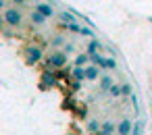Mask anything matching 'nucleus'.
<instances>
[{"instance_id":"obj_1","label":"nucleus","mask_w":152,"mask_h":135,"mask_svg":"<svg viewBox=\"0 0 152 135\" xmlns=\"http://www.w3.org/2000/svg\"><path fill=\"white\" fill-rule=\"evenodd\" d=\"M69 60V54H65L63 50H54L50 52V56L46 58V69L48 71H61Z\"/></svg>"},{"instance_id":"obj_2","label":"nucleus","mask_w":152,"mask_h":135,"mask_svg":"<svg viewBox=\"0 0 152 135\" xmlns=\"http://www.w3.org/2000/svg\"><path fill=\"white\" fill-rule=\"evenodd\" d=\"M2 19H4V23H7L9 27H19L23 15H21V11H19L17 7H9L7 11H2Z\"/></svg>"},{"instance_id":"obj_3","label":"nucleus","mask_w":152,"mask_h":135,"mask_svg":"<svg viewBox=\"0 0 152 135\" xmlns=\"http://www.w3.org/2000/svg\"><path fill=\"white\" fill-rule=\"evenodd\" d=\"M92 62L96 67H100V69H106V71H115L117 69V60L115 58H106V56H100V54H94Z\"/></svg>"},{"instance_id":"obj_4","label":"nucleus","mask_w":152,"mask_h":135,"mask_svg":"<svg viewBox=\"0 0 152 135\" xmlns=\"http://www.w3.org/2000/svg\"><path fill=\"white\" fill-rule=\"evenodd\" d=\"M27 54H25V60H27V65H38L40 60H42V48L40 46H31V48H27L25 50Z\"/></svg>"},{"instance_id":"obj_5","label":"nucleus","mask_w":152,"mask_h":135,"mask_svg":"<svg viewBox=\"0 0 152 135\" xmlns=\"http://www.w3.org/2000/svg\"><path fill=\"white\" fill-rule=\"evenodd\" d=\"M40 85H42L44 89L54 87V85H56V75H54L52 71H48V69H46V71L42 73V77H40Z\"/></svg>"},{"instance_id":"obj_6","label":"nucleus","mask_w":152,"mask_h":135,"mask_svg":"<svg viewBox=\"0 0 152 135\" xmlns=\"http://www.w3.org/2000/svg\"><path fill=\"white\" fill-rule=\"evenodd\" d=\"M58 17V21H61V25H71V23H77V15L75 13H71V11H63V13H58L56 15Z\"/></svg>"},{"instance_id":"obj_7","label":"nucleus","mask_w":152,"mask_h":135,"mask_svg":"<svg viewBox=\"0 0 152 135\" xmlns=\"http://www.w3.org/2000/svg\"><path fill=\"white\" fill-rule=\"evenodd\" d=\"M34 11L42 13L46 19H52V17H54V9H52L50 4H46V2H36V9H34Z\"/></svg>"},{"instance_id":"obj_8","label":"nucleus","mask_w":152,"mask_h":135,"mask_svg":"<svg viewBox=\"0 0 152 135\" xmlns=\"http://www.w3.org/2000/svg\"><path fill=\"white\" fill-rule=\"evenodd\" d=\"M131 131H133L131 120H129V118H121V123H119V127H117V135H131Z\"/></svg>"},{"instance_id":"obj_9","label":"nucleus","mask_w":152,"mask_h":135,"mask_svg":"<svg viewBox=\"0 0 152 135\" xmlns=\"http://www.w3.org/2000/svg\"><path fill=\"white\" fill-rule=\"evenodd\" d=\"M71 77H73L77 83H81L83 79H88V77H86V69H81V67H75V65L71 67Z\"/></svg>"},{"instance_id":"obj_10","label":"nucleus","mask_w":152,"mask_h":135,"mask_svg":"<svg viewBox=\"0 0 152 135\" xmlns=\"http://www.w3.org/2000/svg\"><path fill=\"white\" fill-rule=\"evenodd\" d=\"M113 85H115V79L110 75H102L100 77V91H110Z\"/></svg>"},{"instance_id":"obj_11","label":"nucleus","mask_w":152,"mask_h":135,"mask_svg":"<svg viewBox=\"0 0 152 135\" xmlns=\"http://www.w3.org/2000/svg\"><path fill=\"white\" fill-rule=\"evenodd\" d=\"M102 48H104V44L96 38V40H92V42L88 44V54H90V56H94V54H98V50H102Z\"/></svg>"},{"instance_id":"obj_12","label":"nucleus","mask_w":152,"mask_h":135,"mask_svg":"<svg viewBox=\"0 0 152 135\" xmlns=\"http://www.w3.org/2000/svg\"><path fill=\"white\" fill-rule=\"evenodd\" d=\"M88 133L90 135H98L100 133V129H102V125H100V120H96V118H92V120H88Z\"/></svg>"},{"instance_id":"obj_13","label":"nucleus","mask_w":152,"mask_h":135,"mask_svg":"<svg viewBox=\"0 0 152 135\" xmlns=\"http://www.w3.org/2000/svg\"><path fill=\"white\" fill-rule=\"evenodd\" d=\"M98 75H100V67L92 65V67H88V69H86V77H88V81H96V79H98Z\"/></svg>"},{"instance_id":"obj_14","label":"nucleus","mask_w":152,"mask_h":135,"mask_svg":"<svg viewBox=\"0 0 152 135\" xmlns=\"http://www.w3.org/2000/svg\"><path fill=\"white\" fill-rule=\"evenodd\" d=\"M61 46H67V38L63 33H58V36H54L50 40V48H61Z\"/></svg>"},{"instance_id":"obj_15","label":"nucleus","mask_w":152,"mask_h":135,"mask_svg":"<svg viewBox=\"0 0 152 135\" xmlns=\"http://www.w3.org/2000/svg\"><path fill=\"white\" fill-rule=\"evenodd\" d=\"M113 133H115V125H113V120H104V123H102V129H100L98 135H113Z\"/></svg>"},{"instance_id":"obj_16","label":"nucleus","mask_w":152,"mask_h":135,"mask_svg":"<svg viewBox=\"0 0 152 135\" xmlns=\"http://www.w3.org/2000/svg\"><path fill=\"white\" fill-rule=\"evenodd\" d=\"M29 19H31V23H36V25H44V23H46V17H44L42 13H38V11H31Z\"/></svg>"},{"instance_id":"obj_17","label":"nucleus","mask_w":152,"mask_h":135,"mask_svg":"<svg viewBox=\"0 0 152 135\" xmlns=\"http://www.w3.org/2000/svg\"><path fill=\"white\" fill-rule=\"evenodd\" d=\"M88 62H92V56H90V54H79V56L75 58V67H81V69H83Z\"/></svg>"},{"instance_id":"obj_18","label":"nucleus","mask_w":152,"mask_h":135,"mask_svg":"<svg viewBox=\"0 0 152 135\" xmlns=\"http://www.w3.org/2000/svg\"><path fill=\"white\" fill-rule=\"evenodd\" d=\"M63 29H65V31H71V33H79V36H81V29H83V25L71 23V25H63Z\"/></svg>"},{"instance_id":"obj_19","label":"nucleus","mask_w":152,"mask_h":135,"mask_svg":"<svg viewBox=\"0 0 152 135\" xmlns=\"http://www.w3.org/2000/svg\"><path fill=\"white\" fill-rule=\"evenodd\" d=\"M142 131H144V120L140 118V120H135V125H133V131H131V135H142Z\"/></svg>"},{"instance_id":"obj_20","label":"nucleus","mask_w":152,"mask_h":135,"mask_svg":"<svg viewBox=\"0 0 152 135\" xmlns=\"http://www.w3.org/2000/svg\"><path fill=\"white\" fill-rule=\"evenodd\" d=\"M108 94H110L113 98H119V96H123V89H121V85H117V83H115V85L110 87V91H108Z\"/></svg>"},{"instance_id":"obj_21","label":"nucleus","mask_w":152,"mask_h":135,"mask_svg":"<svg viewBox=\"0 0 152 135\" xmlns=\"http://www.w3.org/2000/svg\"><path fill=\"white\" fill-rule=\"evenodd\" d=\"M121 89H123V96H129V98L133 96V91H131V83H123Z\"/></svg>"},{"instance_id":"obj_22","label":"nucleus","mask_w":152,"mask_h":135,"mask_svg":"<svg viewBox=\"0 0 152 135\" xmlns=\"http://www.w3.org/2000/svg\"><path fill=\"white\" fill-rule=\"evenodd\" d=\"M73 50H75V44H67V46L63 48V52H65V54H71Z\"/></svg>"},{"instance_id":"obj_23","label":"nucleus","mask_w":152,"mask_h":135,"mask_svg":"<svg viewBox=\"0 0 152 135\" xmlns=\"http://www.w3.org/2000/svg\"><path fill=\"white\" fill-rule=\"evenodd\" d=\"M11 2H15V4H19V7H23V4H27V0H11Z\"/></svg>"},{"instance_id":"obj_24","label":"nucleus","mask_w":152,"mask_h":135,"mask_svg":"<svg viewBox=\"0 0 152 135\" xmlns=\"http://www.w3.org/2000/svg\"><path fill=\"white\" fill-rule=\"evenodd\" d=\"M150 23H152V17H150Z\"/></svg>"}]
</instances>
